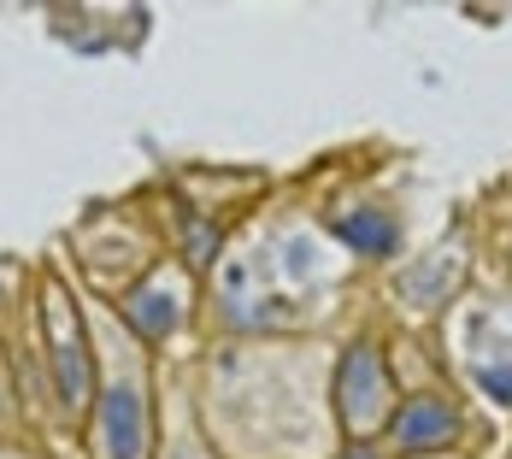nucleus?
<instances>
[{
    "label": "nucleus",
    "mask_w": 512,
    "mask_h": 459,
    "mask_svg": "<svg viewBox=\"0 0 512 459\" xmlns=\"http://www.w3.org/2000/svg\"><path fill=\"white\" fill-rule=\"evenodd\" d=\"M101 459H148V389H142V354H112L106 365L101 412H95Z\"/></svg>",
    "instance_id": "f257e3e1"
},
{
    "label": "nucleus",
    "mask_w": 512,
    "mask_h": 459,
    "mask_svg": "<svg viewBox=\"0 0 512 459\" xmlns=\"http://www.w3.org/2000/svg\"><path fill=\"white\" fill-rule=\"evenodd\" d=\"M342 407H348V424L354 430H371L383 418V407H389V371L377 365L371 348H359L348 359V371H342Z\"/></svg>",
    "instance_id": "f03ea898"
},
{
    "label": "nucleus",
    "mask_w": 512,
    "mask_h": 459,
    "mask_svg": "<svg viewBox=\"0 0 512 459\" xmlns=\"http://www.w3.org/2000/svg\"><path fill=\"white\" fill-rule=\"evenodd\" d=\"M395 436H401V448L430 454V448H448V442L460 436V418L442 407V401H412V407L401 412V424H395Z\"/></svg>",
    "instance_id": "7ed1b4c3"
}]
</instances>
